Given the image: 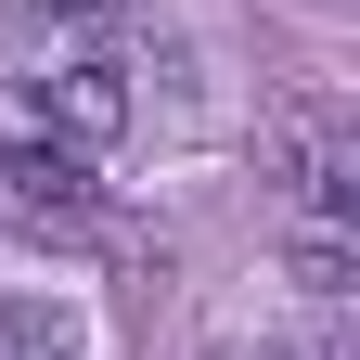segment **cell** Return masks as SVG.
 Segmentation results:
<instances>
[{
	"mask_svg": "<svg viewBox=\"0 0 360 360\" xmlns=\"http://www.w3.org/2000/svg\"><path fill=\"white\" fill-rule=\"evenodd\" d=\"M26 129H52V142L103 155L116 129H129V77H116L103 52H52V65L26 77Z\"/></svg>",
	"mask_w": 360,
	"mask_h": 360,
	"instance_id": "cell-3",
	"label": "cell"
},
{
	"mask_svg": "<svg viewBox=\"0 0 360 360\" xmlns=\"http://www.w3.org/2000/svg\"><path fill=\"white\" fill-rule=\"evenodd\" d=\"M0 360H77L65 296H0Z\"/></svg>",
	"mask_w": 360,
	"mask_h": 360,
	"instance_id": "cell-5",
	"label": "cell"
},
{
	"mask_svg": "<svg viewBox=\"0 0 360 360\" xmlns=\"http://www.w3.org/2000/svg\"><path fill=\"white\" fill-rule=\"evenodd\" d=\"M270 193H283V219H347L360 193V129L335 90H296L283 116H270Z\"/></svg>",
	"mask_w": 360,
	"mask_h": 360,
	"instance_id": "cell-2",
	"label": "cell"
},
{
	"mask_svg": "<svg viewBox=\"0 0 360 360\" xmlns=\"http://www.w3.org/2000/svg\"><path fill=\"white\" fill-rule=\"evenodd\" d=\"M0 219L39 245H103L116 232V206H103V180H90L77 142H52V129H0Z\"/></svg>",
	"mask_w": 360,
	"mask_h": 360,
	"instance_id": "cell-1",
	"label": "cell"
},
{
	"mask_svg": "<svg viewBox=\"0 0 360 360\" xmlns=\"http://www.w3.org/2000/svg\"><path fill=\"white\" fill-rule=\"evenodd\" d=\"M116 26H129V0H13V39L39 65H52V52H103Z\"/></svg>",
	"mask_w": 360,
	"mask_h": 360,
	"instance_id": "cell-4",
	"label": "cell"
}]
</instances>
